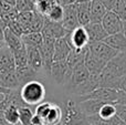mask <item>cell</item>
Segmentation results:
<instances>
[{"mask_svg": "<svg viewBox=\"0 0 126 125\" xmlns=\"http://www.w3.org/2000/svg\"><path fill=\"white\" fill-rule=\"evenodd\" d=\"M126 75V52L118 53L107 62L100 74V88L120 90L123 78Z\"/></svg>", "mask_w": 126, "mask_h": 125, "instance_id": "1", "label": "cell"}, {"mask_svg": "<svg viewBox=\"0 0 126 125\" xmlns=\"http://www.w3.org/2000/svg\"><path fill=\"white\" fill-rule=\"evenodd\" d=\"M20 96L26 105L37 106L46 97V86L40 81H31L20 88Z\"/></svg>", "mask_w": 126, "mask_h": 125, "instance_id": "2", "label": "cell"}, {"mask_svg": "<svg viewBox=\"0 0 126 125\" xmlns=\"http://www.w3.org/2000/svg\"><path fill=\"white\" fill-rule=\"evenodd\" d=\"M62 111V125H90L79 103L73 100H66L63 104Z\"/></svg>", "mask_w": 126, "mask_h": 125, "instance_id": "3", "label": "cell"}, {"mask_svg": "<svg viewBox=\"0 0 126 125\" xmlns=\"http://www.w3.org/2000/svg\"><path fill=\"white\" fill-rule=\"evenodd\" d=\"M54 43L55 40L43 38V43L39 47L40 53L43 61V71L48 75L51 73V68L53 64V54H54Z\"/></svg>", "mask_w": 126, "mask_h": 125, "instance_id": "4", "label": "cell"}, {"mask_svg": "<svg viewBox=\"0 0 126 125\" xmlns=\"http://www.w3.org/2000/svg\"><path fill=\"white\" fill-rule=\"evenodd\" d=\"M72 74V70L66 64V61H55L53 62L51 68L50 77L53 79V81L58 84H65L69 82Z\"/></svg>", "mask_w": 126, "mask_h": 125, "instance_id": "5", "label": "cell"}, {"mask_svg": "<svg viewBox=\"0 0 126 125\" xmlns=\"http://www.w3.org/2000/svg\"><path fill=\"white\" fill-rule=\"evenodd\" d=\"M66 39L71 44L72 49H76V50L86 49L90 43L89 35L84 27H78L73 31L69 32L66 34Z\"/></svg>", "mask_w": 126, "mask_h": 125, "instance_id": "6", "label": "cell"}, {"mask_svg": "<svg viewBox=\"0 0 126 125\" xmlns=\"http://www.w3.org/2000/svg\"><path fill=\"white\" fill-rule=\"evenodd\" d=\"M89 50L95 57H97L98 59H101L102 61L106 62V63L118 54L117 51H115L113 48H111L104 41L91 42V43H89Z\"/></svg>", "mask_w": 126, "mask_h": 125, "instance_id": "7", "label": "cell"}, {"mask_svg": "<svg viewBox=\"0 0 126 125\" xmlns=\"http://www.w3.org/2000/svg\"><path fill=\"white\" fill-rule=\"evenodd\" d=\"M41 34L43 35V38L58 40V39L66 37L67 32H66V30L63 28L62 23L53 22V21H51V20H49L48 18H44V24L41 30Z\"/></svg>", "mask_w": 126, "mask_h": 125, "instance_id": "8", "label": "cell"}, {"mask_svg": "<svg viewBox=\"0 0 126 125\" xmlns=\"http://www.w3.org/2000/svg\"><path fill=\"white\" fill-rule=\"evenodd\" d=\"M101 23H102L103 28L109 35L120 33L123 30V21L113 11H107L103 17Z\"/></svg>", "mask_w": 126, "mask_h": 125, "instance_id": "9", "label": "cell"}, {"mask_svg": "<svg viewBox=\"0 0 126 125\" xmlns=\"http://www.w3.org/2000/svg\"><path fill=\"white\" fill-rule=\"evenodd\" d=\"M118 91L120 90H114V89H106V88H98L91 92L90 94L81 96V101L82 100L87 99H94V100H100L103 102H110V103H116L118 100Z\"/></svg>", "mask_w": 126, "mask_h": 125, "instance_id": "10", "label": "cell"}, {"mask_svg": "<svg viewBox=\"0 0 126 125\" xmlns=\"http://www.w3.org/2000/svg\"><path fill=\"white\" fill-rule=\"evenodd\" d=\"M90 75L91 74H90V72L87 71V69L85 68L84 63L80 64V65L75 66V68L72 70L71 78H70L69 82L65 84V86H66V89L70 91V92H72L75 88H78V86L81 85L83 82L86 81V80L89 79Z\"/></svg>", "mask_w": 126, "mask_h": 125, "instance_id": "11", "label": "cell"}, {"mask_svg": "<svg viewBox=\"0 0 126 125\" xmlns=\"http://www.w3.org/2000/svg\"><path fill=\"white\" fill-rule=\"evenodd\" d=\"M64 8V17L62 20V26L66 30V32H71L78 27H81L78 20V12H76V6L75 3L71 6L63 7Z\"/></svg>", "mask_w": 126, "mask_h": 125, "instance_id": "12", "label": "cell"}, {"mask_svg": "<svg viewBox=\"0 0 126 125\" xmlns=\"http://www.w3.org/2000/svg\"><path fill=\"white\" fill-rule=\"evenodd\" d=\"M106 62L102 61L101 59H98L97 57L93 54L91 51L87 48L86 54H85V59H84V65L87 69V71L90 72V74L93 75H100L101 72L104 70L105 65H106Z\"/></svg>", "mask_w": 126, "mask_h": 125, "instance_id": "13", "label": "cell"}, {"mask_svg": "<svg viewBox=\"0 0 126 125\" xmlns=\"http://www.w3.org/2000/svg\"><path fill=\"white\" fill-rule=\"evenodd\" d=\"M98 88H100V75L91 74L86 81L83 82L78 88H75L71 93L75 95H80V96H84V95L90 94L91 92H93L94 90Z\"/></svg>", "mask_w": 126, "mask_h": 125, "instance_id": "14", "label": "cell"}, {"mask_svg": "<svg viewBox=\"0 0 126 125\" xmlns=\"http://www.w3.org/2000/svg\"><path fill=\"white\" fill-rule=\"evenodd\" d=\"M16 70V63L11 50L7 46L0 49V73Z\"/></svg>", "mask_w": 126, "mask_h": 125, "instance_id": "15", "label": "cell"}, {"mask_svg": "<svg viewBox=\"0 0 126 125\" xmlns=\"http://www.w3.org/2000/svg\"><path fill=\"white\" fill-rule=\"evenodd\" d=\"M72 51V47L69 43L66 37L55 40L54 43V54H53V62L55 61H65L67 55Z\"/></svg>", "mask_w": 126, "mask_h": 125, "instance_id": "16", "label": "cell"}, {"mask_svg": "<svg viewBox=\"0 0 126 125\" xmlns=\"http://www.w3.org/2000/svg\"><path fill=\"white\" fill-rule=\"evenodd\" d=\"M105 103H107V102H103V101H100V100H94V99H87V100H82V101H80L79 105H80L81 110L84 113L85 116L90 117V116L97 115L101 108H102Z\"/></svg>", "mask_w": 126, "mask_h": 125, "instance_id": "17", "label": "cell"}, {"mask_svg": "<svg viewBox=\"0 0 126 125\" xmlns=\"http://www.w3.org/2000/svg\"><path fill=\"white\" fill-rule=\"evenodd\" d=\"M85 30L89 35L90 43L91 42H98V41H104L109 34L106 33V31L104 30L102 23H90L87 26L84 27Z\"/></svg>", "mask_w": 126, "mask_h": 125, "instance_id": "18", "label": "cell"}, {"mask_svg": "<svg viewBox=\"0 0 126 125\" xmlns=\"http://www.w3.org/2000/svg\"><path fill=\"white\" fill-rule=\"evenodd\" d=\"M91 2H76L78 20L81 27H85L91 23Z\"/></svg>", "mask_w": 126, "mask_h": 125, "instance_id": "19", "label": "cell"}, {"mask_svg": "<svg viewBox=\"0 0 126 125\" xmlns=\"http://www.w3.org/2000/svg\"><path fill=\"white\" fill-rule=\"evenodd\" d=\"M0 88L8 90H19L21 88L15 71L0 73Z\"/></svg>", "mask_w": 126, "mask_h": 125, "instance_id": "20", "label": "cell"}, {"mask_svg": "<svg viewBox=\"0 0 126 125\" xmlns=\"http://www.w3.org/2000/svg\"><path fill=\"white\" fill-rule=\"evenodd\" d=\"M27 52H28V65L37 72L43 70V61L39 48H27Z\"/></svg>", "mask_w": 126, "mask_h": 125, "instance_id": "21", "label": "cell"}, {"mask_svg": "<svg viewBox=\"0 0 126 125\" xmlns=\"http://www.w3.org/2000/svg\"><path fill=\"white\" fill-rule=\"evenodd\" d=\"M106 44H109L111 48H113L118 53L126 52V37L123 34V32L116 33V34L109 35L104 40Z\"/></svg>", "mask_w": 126, "mask_h": 125, "instance_id": "22", "label": "cell"}, {"mask_svg": "<svg viewBox=\"0 0 126 125\" xmlns=\"http://www.w3.org/2000/svg\"><path fill=\"white\" fill-rule=\"evenodd\" d=\"M16 75H17L18 80L20 82V85H24L26 83L31 81H35L38 79V74L39 72L34 71L32 68L30 66H24V68H18L15 70Z\"/></svg>", "mask_w": 126, "mask_h": 125, "instance_id": "23", "label": "cell"}, {"mask_svg": "<svg viewBox=\"0 0 126 125\" xmlns=\"http://www.w3.org/2000/svg\"><path fill=\"white\" fill-rule=\"evenodd\" d=\"M89 48V47H87ZM86 49H82V50H76V49H72V51L70 52V54L66 58V64L69 65V68L71 70H73L75 66L80 65V64L84 63L85 54H86Z\"/></svg>", "mask_w": 126, "mask_h": 125, "instance_id": "24", "label": "cell"}, {"mask_svg": "<svg viewBox=\"0 0 126 125\" xmlns=\"http://www.w3.org/2000/svg\"><path fill=\"white\" fill-rule=\"evenodd\" d=\"M107 9L100 0H92L91 2V23H100Z\"/></svg>", "mask_w": 126, "mask_h": 125, "instance_id": "25", "label": "cell"}, {"mask_svg": "<svg viewBox=\"0 0 126 125\" xmlns=\"http://www.w3.org/2000/svg\"><path fill=\"white\" fill-rule=\"evenodd\" d=\"M63 117V111L62 108L58 104L52 103L49 114L47 115L46 120H44V124L46 125H59L62 122Z\"/></svg>", "mask_w": 126, "mask_h": 125, "instance_id": "26", "label": "cell"}, {"mask_svg": "<svg viewBox=\"0 0 126 125\" xmlns=\"http://www.w3.org/2000/svg\"><path fill=\"white\" fill-rule=\"evenodd\" d=\"M3 42L11 51H15V50H17V49L21 48V47L23 46V42H22L21 37H18L17 34L11 32L8 28H6V30H4Z\"/></svg>", "mask_w": 126, "mask_h": 125, "instance_id": "27", "label": "cell"}, {"mask_svg": "<svg viewBox=\"0 0 126 125\" xmlns=\"http://www.w3.org/2000/svg\"><path fill=\"white\" fill-rule=\"evenodd\" d=\"M22 42L27 48H39L43 43V35L41 32H31L21 37Z\"/></svg>", "mask_w": 126, "mask_h": 125, "instance_id": "28", "label": "cell"}, {"mask_svg": "<svg viewBox=\"0 0 126 125\" xmlns=\"http://www.w3.org/2000/svg\"><path fill=\"white\" fill-rule=\"evenodd\" d=\"M11 52H12L13 59H15L16 69L28 66V52H27V48L24 44L21 48L17 49L15 51H11Z\"/></svg>", "mask_w": 126, "mask_h": 125, "instance_id": "29", "label": "cell"}, {"mask_svg": "<svg viewBox=\"0 0 126 125\" xmlns=\"http://www.w3.org/2000/svg\"><path fill=\"white\" fill-rule=\"evenodd\" d=\"M55 4H57V0H35L34 11H37L43 17H47Z\"/></svg>", "mask_w": 126, "mask_h": 125, "instance_id": "30", "label": "cell"}, {"mask_svg": "<svg viewBox=\"0 0 126 125\" xmlns=\"http://www.w3.org/2000/svg\"><path fill=\"white\" fill-rule=\"evenodd\" d=\"M4 119L9 125H20L19 123V108L15 105H10L3 110Z\"/></svg>", "mask_w": 126, "mask_h": 125, "instance_id": "31", "label": "cell"}, {"mask_svg": "<svg viewBox=\"0 0 126 125\" xmlns=\"http://www.w3.org/2000/svg\"><path fill=\"white\" fill-rule=\"evenodd\" d=\"M116 115V109H115V103H105L104 105L101 108L100 112H98L97 116L100 117L101 120L107 122L109 120H111L113 116Z\"/></svg>", "mask_w": 126, "mask_h": 125, "instance_id": "32", "label": "cell"}, {"mask_svg": "<svg viewBox=\"0 0 126 125\" xmlns=\"http://www.w3.org/2000/svg\"><path fill=\"white\" fill-rule=\"evenodd\" d=\"M63 17H64V8H63L61 4L57 3L51 9V11L48 13V16H47L46 18H48L49 20H51V21H53V22L62 23Z\"/></svg>", "mask_w": 126, "mask_h": 125, "instance_id": "33", "label": "cell"}, {"mask_svg": "<svg viewBox=\"0 0 126 125\" xmlns=\"http://www.w3.org/2000/svg\"><path fill=\"white\" fill-rule=\"evenodd\" d=\"M34 113L30 106H23L19 109V123L20 125H31V121Z\"/></svg>", "mask_w": 126, "mask_h": 125, "instance_id": "34", "label": "cell"}, {"mask_svg": "<svg viewBox=\"0 0 126 125\" xmlns=\"http://www.w3.org/2000/svg\"><path fill=\"white\" fill-rule=\"evenodd\" d=\"M15 8L18 12H26V11L34 10V3L31 0H17Z\"/></svg>", "mask_w": 126, "mask_h": 125, "instance_id": "35", "label": "cell"}, {"mask_svg": "<svg viewBox=\"0 0 126 125\" xmlns=\"http://www.w3.org/2000/svg\"><path fill=\"white\" fill-rule=\"evenodd\" d=\"M112 11L115 12L123 22L126 21V2H125V0H118L116 6L114 7V9Z\"/></svg>", "mask_w": 126, "mask_h": 125, "instance_id": "36", "label": "cell"}, {"mask_svg": "<svg viewBox=\"0 0 126 125\" xmlns=\"http://www.w3.org/2000/svg\"><path fill=\"white\" fill-rule=\"evenodd\" d=\"M18 15H19V12L17 11V9L13 8V9H11L10 11H8V12H4V13H2V15H0V18H1V20L4 22V24H8L9 22L17 20Z\"/></svg>", "mask_w": 126, "mask_h": 125, "instance_id": "37", "label": "cell"}, {"mask_svg": "<svg viewBox=\"0 0 126 125\" xmlns=\"http://www.w3.org/2000/svg\"><path fill=\"white\" fill-rule=\"evenodd\" d=\"M6 28H8L11 32H13L15 34H17L18 37H22L23 35V31H22V28L20 26V23L15 20V21H11L9 22L8 24H6Z\"/></svg>", "mask_w": 126, "mask_h": 125, "instance_id": "38", "label": "cell"}, {"mask_svg": "<svg viewBox=\"0 0 126 125\" xmlns=\"http://www.w3.org/2000/svg\"><path fill=\"white\" fill-rule=\"evenodd\" d=\"M115 109H116V115L126 124V105L115 103Z\"/></svg>", "mask_w": 126, "mask_h": 125, "instance_id": "39", "label": "cell"}, {"mask_svg": "<svg viewBox=\"0 0 126 125\" xmlns=\"http://www.w3.org/2000/svg\"><path fill=\"white\" fill-rule=\"evenodd\" d=\"M87 122H89L90 125H111L110 123H107V122L101 120L97 115H94V116L87 117Z\"/></svg>", "mask_w": 126, "mask_h": 125, "instance_id": "40", "label": "cell"}, {"mask_svg": "<svg viewBox=\"0 0 126 125\" xmlns=\"http://www.w3.org/2000/svg\"><path fill=\"white\" fill-rule=\"evenodd\" d=\"M100 1L104 4V7L107 9V11H112L114 9V7L116 6L118 0H100Z\"/></svg>", "mask_w": 126, "mask_h": 125, "instance_id": "41", "label": "cell"}, {"mask_svg": "<svg viewBox=\"0 0 126 125\" xmlns=\"http://www.w3.org/2000/svg\"><path fill=\"white\" fill-rule=\"evenodd\" d=\"M13 8H15V7L7 3L4 0H0V15H2V13H4V12H8V11H10L11 9H13Z\"/></svg>", "mask_w": 126, "mask_h": 125, "instance_id": "42", "label": "cell"}, {"mask_svg": "<svg viewBox=\"0 0 126 125\" xmlns=\"http://www.w3.org/2000/svg\"><path fill=\"white\" fill-rule=\"evenodd\" d=\"M116 103L118 104H123V105H126V92L124 91H118V100Z\"/></svg>", "mask_w": 126, "mask_h": 125, "instance_id": "43", "label": "cell"}, {"mask_svg": "<svg viewBox=\"0 0 126 125\" xmlns=\"http://www.w3.org/2000/svg\"><path fill=\"white\" fill-rule=\"evenodd\" d=\"M78 2V0H57V3L61 4L62 7H66V6H71Z\"/></svg>", "mask_w": 126, "mask_h": 125, "instance_id": "44", "label": "cell"}, {"mask_svg": "<svg viewBox=\"0 0 126 125\" xmlns=\"http://www.w3.org/2000/svg\"><path fill=\"white\" fill-rule=\"evenodd\" d=\"M4 30H6V24L0 18V41L3 42V35H4Z\"/></svg>", "mask_w": 126, "mask_h": 125, "instance_id": "45", "label": "cell"}, {"mask_svg": "<svg viewBox=\"0 0 126 125\" xmlns=\"http://www.w3.org/2000/svg\"><path fill=\"white\" fill-rule=\"evenodd\" d=\"M0 125H9L8 122H7L6 119H4L3 111H1V110H0Z\"/></svg>", "mask_w": 126, "mask_h": 125, "instance_id": "46", "label": "cell"}, {"mask_svg": "<svg viewBox=\"0 0 126 125\" xmlns=\"http://www.w3.org/2000/svg\"><path fill=\"white\" fill-rule=\"evenodd\" d=\"M120 90H121V91H124V92H126V75H125L124 78H123L122 82H121Z\"/></svg>", "mask_w": 126, "mask_h": 125, "instance_id": "47", "label": "cell"}, {"mask_svg": "<svg viewBox=\"0 0 126 125\" xmlns=\"http://www.w3.org/2000/svg\"><path fill=\"white\" fill-rule=\"evenodd\" d=\"M4 1H6L7 3H9L10 6L15 7V6H16V2H17V0H4Z\"/></svg>", "mask_w": 126, "mask_h": 125, "instance_id": "48", "label": "cell"}, {"mask_svg": "<svg viewBox=\"0 0 126 125\" xmlns=\"http://www.w3.org/2000/svg\"><path fill=\"white\" fill-rule=\"evenodd\" d=\"M122 32H123V34L126 37V21L123 22V30H122Z\"/></svg>", "mask_w": 126, "mask_h": 125, "instance_id": "49", "label": "cell"}, {"mask_svg": "<svg viewBox=\"0 0 126 125\" xmlns=\"http://www.w3.org/2000/svg\"><path fill=\"white\" fill-rule=\"evenodd\" d=\"M92 0H78V2H90Z\"/></svg>", "mask_w": 126, "mask_h": 125, "instance_id": "50", "label": "cell"}, {"mask_svg": "<svg viewBox=\"0 0 126 125\" xmlns=\"http://www.w3.org/2000/svg\"><path fill=\"white\" fill-rule=\"evenodd\" d=\"M6 44H4V42H2V41H0V49L2 48V47H4Z\"/></svg>", "mask_w": 126, "mask_h": 125, "instance_id": "51", "label": "cell"}, {"mask_svg": "<svg viewBox=\"0 0 126 125\" xmlns=\"http://www.w3.org/2000/svg\"><path fill=\"white\" fill-rule=\"evenodd\" d=\"M31 1H32V2H33V3H34V2H35V0H31Z\"/></svg>", "mask_w": 126, "mask_h": 125, "instance_id": "52", "label": "cell"}]
</instances>
